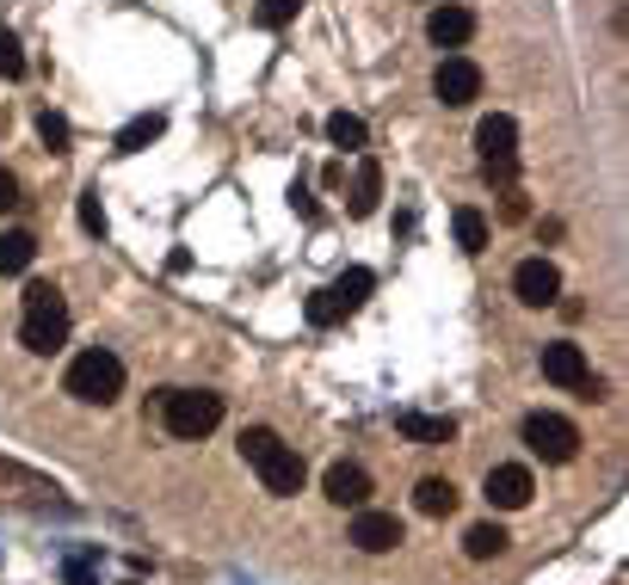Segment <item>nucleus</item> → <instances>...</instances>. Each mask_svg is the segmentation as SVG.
<instances>
[{"instance_id": "nucleus-22", "label": "nucleus", "mask_w": 629, "mask_h": 585, "mask_svg": "<svg viewBox=\"0 0 629 585\" xmlns=\"http://www.w3.org/2000/svg\"><path fill=\"white\" fill-rule=\"evenodd\" d=\"M364 117H352V112H334L327 117V142H334V149H345V154H358L364 149Z\"/></svg>"}, {"instance_id": "nucleus-20", "label": "nucleus", "mask_w": 629, "mask_h": 585, "mask_svg": "<svg viewBox=\"0 0 629 585\" xmlns=\"http://www.w3.org/2000/svg\"><path fill=\"white\" fill-rule=\"evenodd\" d=\"M451 234H457L463 253H481V246H488V216H481L476 204H463L457 216H451Z\"/></svg>"}, {"instance_id": "nucleus-19", "label": "nucleus", "mask_w": 629, "mask_h": 585, "mask_svg": "<svg viewBox=\"0 0 629 585\" xmlns=\"http://www.w3.org/2000/svg\"><path fill=\"white\" fill-rule=\"evenodd\" d=\"M167 130V117L161 112H142V117H130V124H124V130H117V154H142L154 142V136Z\"/></svg>"}, {"instance_id": "nucleus-26", "label": "nucleus", "mask_w": 629, "mask_h": 585, "mask_svg": "<svg viewBox=\"0 0 629 585\" xmlns=\"http://www.w3.org/2000/svg\"><path fill=\"white\" fill-rule=\"evenodd\" d=\"M0 80H25V50L13 31H0Z\"/></svg>"}, {"instance_id": "nucleus-4", "label": "nucleus", "mask_w": 629, "mask_h": 585, "mask_svg": "<svg viewBox=\"0 0 629 585\" xmlns=\"http://www.w3.org/2000/svg\"><path fill=\"white\" fill-rule=\"evenodd\" d=\"M161 425H167L179 444H198L223 425V395H210V389H167L161 395Z\"/></svg>"}, {"instance_id": "nucleus-8", "label": "nucleus", "mask_w": 629, "mask_h": 585, "mask_svg": "<svg viewBox=\"0 0 629 585\" xmlns=\"http://www.w3.org/2000/svg\"><path fill=\"white\" fill-rule=\"evenodd\" d=\"M432 93L451 105V112H463V105H476L481 99V68L469 56H444L439 75H432Z\"/></svg>"}, {"instance_id": "nucleus-12", "label": "nucleus", "mask_w": 629, "mask_h": 585, "mask_svg": "<svg viewBox=\"0 0 629 585\" xmlns=\"http://www.w3.org/2000/svg\"><path fill=\"white\" fill-rule=\"evenodd\" d=\"M513 296H518V303H531V308H550L555 296H562V271H555L550 259H518Z\"/></svg>"}, {"instance_id": "nucleus-17", "label": "nucleus", "mask_w": 629, "mask_h": 585, "mask_svg": "<svg viewBox=\"0 0 629 585\" xmlns=\"http://www.w3.org/2000/svg\"><path fill=\"white\" fill-rule=\"evenodd\" d=\"M327 290L340 296V308H345V315H358V308L370 303V290H377V278H370L364 265H352V271H340V278L327 283Z\"/></svg>"}, {"instance_id": "nucleus-13", "label": "nucleus", "mask_w": 629, "mask_h": 585, "mask_svg": "<svg viewBox=\"0 0 629 585\" xmlns=\"http://www.w3.org/2000/svg\"><path fill=\"white\" fill-rule=\"evenodd\" d=\"M322 493L334 499V506H345V511L370 506V469H358V462H334V469L322 474Z\"/></svg>"}, {"instance_id": "nucleus-27", "label": "nucleus", "mask_w": 629, "mask_h": 585, "mask_svg": "<svg viewBox=\"0 0 629 585\" xmlns=\"http://www.w3.org/2000/svg\"><path fill=\"white\" fill-rule=\"evenodd\" d=\"M80 228H87V234H105V204H99V191H80Z\"/></svg>"}, {"instance_id": "nucleus-10", "label": "nucleus", "mask_w": 629, "mask_h": 585, "mask_svg": "<svg viewBox=\"0 0 629 585\" xmlns=\"http://www.w3.org/2000/svg\"><path fill=\"white\" fill-rule=\"evenodd\" d=\"M543 377L555 382V389H592V364H587V352L580 345H568V340H555V345H543ZM599 395V389H592ZM587 395V400H592Z\"/></svg>"}, {"instance_id": "nucleus-18", "label": "nucleus", "mask_w": 629, "mask_h": 585, "mask_svg": "<svg viewBox=\"0 0 629 585\" xmlns=\"http://www.w3.org/2000/svg\"><path fill=\"white\" fill-rule=\"evenodd\" d=\"M395 425H401V437H414V444H451V437H457L451 419H432V414H401Z\"/></svg>"}, {"instance_id": "nucleus-16", "label": "nucleus", "mask_w": 629, "mask_h": 585, "mask_svg": "<svg viewBox=\"0 0 629 585\" xmlns=\"http://www.w3.org/2000/svg\"><path fill=\"white\" fill-rule=\"evenodd\" d=\"M414 506L426 511V518H451V511H457V487H451L444 474H426L414 487Z\"/></svg>"}, {"instance_id": "nucleus-3", "label": "nucleus", "mask_w": 629, "mask_h": 585, "mask_svg": "<svg viewBox=\"0 0 629 585\" xmlns=\"http://www.w3.org/2000/svg\"><path fill=\"white\" fill-rule=\"evenodd\" d=\"M62 389L75 400H87V407H112V400L124 395V358L105 352V345H93V352H80V358L68 364Z\"/></svg>"}, {"instance_id": "nucleus-15", "label": "nucleus", "mask_w": 629, "mask_h": 585, "mask_svg": "<svg viewBox=\"0 0 629 585\" xmlns=\"http://www.w3.org/2000/svg\"><path fill=\"white\" fill-rule=\"evenodd\" d=\"M32 259H38V241H32L25 228H7V234H0V278L32 271Z\"/></svg>"}, {"instance_id": "nucleus-1", "label": "nucleus", "mask_w": 629, "mask_h": 585, "mask_svg": "<svg viewBox=\"0 0 629 585\" xmlns=\"http://www.w3.org/2000/svg\"><path fill=\"white\" fill-rule=\"evenodd\" d=\"M241 456H248V469L266 481V493H278V499H290V493H303V456L290 450L285 437L272 432V425H248L241 432Z\"/></svg>"}, {"instance_id": "nucleus-5", "label": "nucleus", "mask_w": 629, "mask_h": 585, "mask_svg": "<svg viewBox=\"0 0 629 585\" xmlns=\"http://www.w3.org/2000/svg\"><path fill=\"white\" fill-rule=\"evenodd\" d=\"M476 149H481V173H488V186H506L513 191L518 179V124L506 112L481 117L476 124Z\"/></svg>"}, {"instance_id": "nucleus-9", "label": "nucleus", "mask_w": 629, "mask_h": 585, "mask_svg": "<svg viewBox=\"0 0 629 585\" xmlns=\"http://www.w3.org/2000/svg\"><path fill=\"white\" fill-rule=\"evenodd\" d=\"M481 493H488V506H494V511H525V506H531V493H537V481H531L525 462H494Z\"/></svg>"}, {"instance_id": "nucleus-29", "label": "nucleus", "mask_w": 629, "mask_h": 585, "mask_svg": "<svg viewBox=\"0 0 629 585\" xmlns=\"http://www.w3.org/2000/svg\"><path fill=\"white\" fill-rule=\"evenodd\" d=\"M68 585H99L93 567H87V561H68Z\"/></svg>"}, {"instance_id": "nucleus-2", "label": "nucleus", "mask_w": 629, "mask_h": 585, "mask_svg": "<svg viewBox=\"0 0 629 585\" xmlns=\"http://www.w3.org/2000/svg\"><path fill=\"white\" fill-rule=\"evenodd\" d=\"M20 340H25V352H38V358H50V352L68 345V303H62L56 283H32V290H25Z\"/></svg>"}, {"instance_id": "nucleus-14", "label": "nucleus", "mask_w": 629, "mask_h": 585, "mask_svg": "<svg viewBox=\"0 0 629 585\" xmlns=\"http://www.w3.org/2000/svg\"><path fill=\"white\" fill-rule=\"evenodd\" d=\"M382 204V167L370 161V154H358V173H352V198H345V209L352 216H377Z\"/></svg>"}, {"instance_id": "nucleus-25", "label": "nucleus", "mask_w": 629, "mask_h": 585, "mask_svg": "<svg viewBox=\"0 0 629 585\" xmlns=\"http://www.w3.org/2000/svg\"><path fill=\"white\" fill-rule=\"evenodd\" d=\"M297 13H303V0H260V7H253V20L266 25V31H278V25H290V20H297Z\"/></svg>"}, {"instance_id": "nucleus-6", "label": "nucleus", "mask_w": 629, "mask_h": 585, "mask_svg": "<svg viewBox=\"0 0 629 585\" xmlns=\"http://www.w3.org/2000/svg\"><path fill=\"white\" fill-rule=\"evenodd\" d=\"M518 437H525V450L543 456V462H574V456H580V432H574V419H562V414H531Z\"/></svg>"}, {"instance_id": "nucleus-7", "label": "nucleus", "mask_w": 629, "mask_h": 585, "mask_svg": "<svg viewBox=\"0 0 629 585\" xmlns=\"http://www.w3.org/2000/svg\"><path fill=\"white\" fill-rule=\"evenodd\" d=\"M345 543L364 548V555H389V548L401 543V518H395V511H377V506H358V511H352Z\"/></svg>"}, {"instance_id": "nucleus-23", "label": "nucleus", "mask_w": 629, "mask_h": 585, "mask_svg": "<svg viewBox=\"0 0 629 585\" xmlns=\"http://www.w3.org/2000/svg\"><path fill=\"white\" fill-rule=\"evenodd\" d=\"M303 315H309V327H340V321H345V308H340V296H334V290H315V296L303 303Z\"/></svg>"}, {"instance_id": "nucleus-11", "label": "nucleus", "mask_w": 629, "mask_h": 585, "mask_svg": "<svg viewBox=\"0 0 629 585\" xmlns=\"http://www.w3.org/2000/svg\"><path fill=\"white\" fill-rule=\"evenodd\" d=\"M426 38L439 43V50H463V43L476 38V13H469L463 0H439V7L426 13Z\"/></svg>"}, {"instance_id": "nucleus-21", "label": "nucleus", "mask_w": 629, "mask_h": 585, "mask_svg": "<svg viewBox=\"0 0 629 585\" xmlns=\"http://www.w3.org/2000/svg\"><path fill=\"white\" fill-rule=\"evenodd\" d=\"M506 543H513V536H506L500 524H476L469 536H463V555H469V561H494Z\"/></svg>"}, {"instance_id": "nucleus-28", "label": "nucleus", "mask_w": 629, "mask_h": 585, "mask_svg": "<svg viewBox=\"0 0 629 585\" xmlns=\"http://www.w3.org/2000/svg\"><path fill=\"white\" fill-rule=\"evenodd\" d=\"M7 209H20V179L0 167V216H7Z\"/></svg>"}, {"instance_id": "nucleus-24", "label": "nucleus", "mask_w": 629, "mask_h": 585, "mask_svg": "<svg viewBox=\"0 0 629 585\" xmlns=\"http://www.w3.org/2000/svg\"><path fill=\"white\" fill-rule=\"evenodd\" d=\"M38 136H43V149H50V154H68V142H75V130H68V117H62V112H43Z\"/></svg>"}]
</instances>
